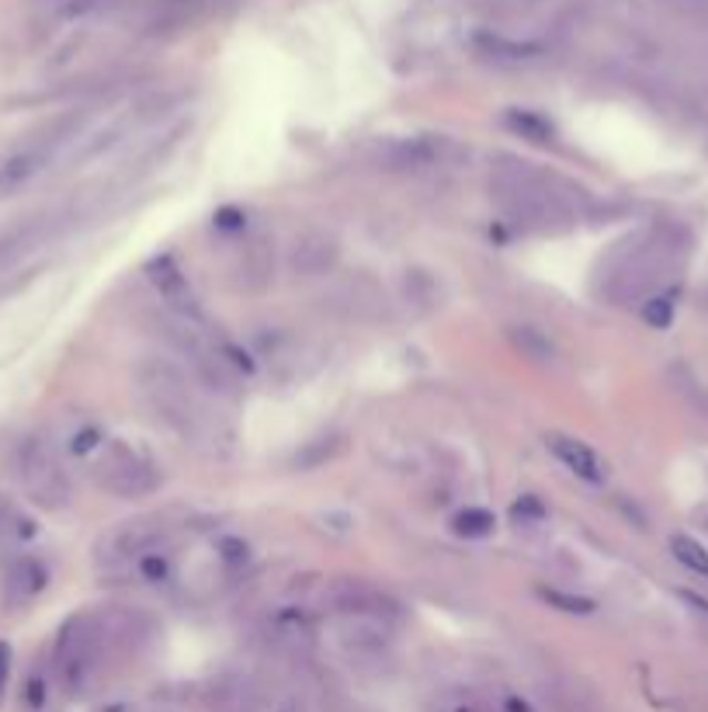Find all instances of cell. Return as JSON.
<instances>
[{
	"label": "cell",
	"instance_id": "cell-1",
	"mask_svg": "<svg viewBox=\"0 0 708 712\" xmlns=\"http://www.w3.org/2000/svg\"><path fill=\"white\" fill-rule=\"evenodd\" d=\"M76 125H81V119H70V122H63V125L52 129V133H45L42 140L14 150V153L8 156V161L0 164V199L18 195V192L29 189V184H35V181L45 174V167H49L52 161H57L60 146L76 133Z\"/></svg>",
	"mask_w": 708,
	"mask_h": 712
},
{
	"label": "cell",
	"instance_id": "cell-2",
	"mask_svg": "<svg viewBox=\"0 0 708 712\" xmlns=\"http://www.w3.org/2000/svg\"><path fill=\"white\" fill-rule=\"evenodd\" d=\"M98 484L115 497L133 500V497H146L161 487V469H156V462H150L143 452H136V448L112 441L101 456Z\"/></svg>",
	"mask_w": 708,
	"mask_h": 712
},
{
	"label": "cell",
	"instance_id": "cell-3",
	"mask_svg": "<svg viewBox=\"0 0 708 712\" xmlns=\"http://www.w3.org/2000/svg\"><path fill=\"white\" fill-rule=\"evenodd\" d=\"M21 484L29 490V497L35 505L57 511L70 505V480L60 466V459L52 456V448H45V441H29L21 452Z\"/></svg>",
	"mask_w": 708,
	"mask_h": 712
},
{
	"label": "cell",
	"instance_id": "cell-4",
	"mask_svg": "<svg viewBox=\"0 0 708 712\" xmlns=\"http://www.w3.org/2000/svg\"><path fill=\"white\" fill-rule=\"evenodd\" d=\"M140 386L143 393L150 397L156 417H164L171 428L177 431H188L192 428V420H195V404L188 397V386L185 379H181V373L174 365H146L143 373H140Z\"/></svg>",
	"mask_w": 708,
	"mask_h": 712
},
{
	"label": "cell",
	"instance_id": "cell-5",
	"mask_svg": "<svg viewBox=\"0 0 708 712\" xmlns=\"http://www.w3.org/2000/svg\"><path fill=\"white\" fill-rule=\"evenodd\" d=\"M334 609L348 619H365V622H392L400 619V604L389 594L358 584V580H345L334 588Z\"/></svg>",
	"mask_w": 708,
	"mask_h": 712
},
{
	"label": "cell",
	"instance_id": "cell-6",
	"mask_svg": "<svg viewBox=\"0 0 708 712\" xmlns=\"http://www.w3.org/2000/svg\"><path fill=\"white\" fill-rule=\"evenodd\" d=\"M146 275H150V282H153L156 293H161V296L167 299V306L181 316V321H185V324L198 321V299H195V293H192V285H188L185 272H181L167 254H164V257H153L150 268H146Z\"/></svg>",
	"mask_w": 708,
	"mask_h": 712
},
{
	"label": "cell",
	"instance_id": "cell-7",
	"mask_svg": "<svg viewBox=\"0 0 708 712\" xmlns=\"http://www.w3.org/2000/svg\"><path fill=\"white\" fill-rule=\"evenodd\" d=\"M545 445H548V452H553L576 480H584V484H591V487H601L608 480V466H605V459H601L594 448L587 445V441H581V438H573V435H548L545 438Z\"/></svg>",
	"mask_w": 708,
	"mask_h": 712
},
{
	"label": "cell",
	"instance_id": "cell-8",
	"mask_svg": "<svg viewBox=\"0 0 708 712\" xmlns=\"http://www.w3.org/2000/svg\"><path fill=\"white\" fill-rule=\"evenodd\" d=\"M156 542H161V525H153V521H125L119 532H112L109 539L101 542V560L109 563V567L140 560V557H146V552H153Z\"/></svg>",
	"mask_w": 708,
	"mask_h": 712
},
{
	"label": "cell",
	"instance_id": "cell-9",
	"mask_svg": "<svg viewBox=\"0 0 708 712\" xmlns=\"http://www.w3.org/2000/svg\"><path fill=\"white\" fill-rule=\"evenodd\" d=\"M337 241L327 233H306L293 244V272L296 275H327L337 265Z\"/></svg>",
	"mask_w": 708,
	"mask_h": 712
},
{
	"label": "cell",
	"instance_id": "cell-10",
	"mask_svg": "<svg viewBox=\"0 0 708 712\" xmlns=\"http://www.w3.org/2000/svg\"><path fill=\"white\" fill-rule=\"evenodd\" d=\"M45 567L39 560H18L11 570H8V601L11 604H24V601H32L42 588H45Z\"/></svg>",
	"mask_w": 708,
	"mask_h": 712
},
{
	"label": "cell",
	"instance_id": "cell-11",
	"mask_svg": "<svg viewBox=\"0 0 708 712\" xmlns=\"http://www.w3.org/2000/svg\"><path fill=\"white\" fill-rule=\"evenodd\" d=\"M480 52L496 63H529V60H538L542 57V45L535 42H514V39H504V35H480L476 39Z\"/></svg>",
	"mask_w": 708,
	"mask_h": 712
},
{
	"label": "cell",
	"instance_id": "cell-12",
	"mask_svg": "<svg viewBox=\"0 0 708 712\" xmlns=\"http://www.w3.org/2000/svg\"><path fill=\"white\" fill-rule=\"evenodd\" d=\"M452 529L465 539H486L496 529V518L486 508H465L452 518Z\"/></svg>",
	"mask_w": 708,
	"mask_h": 712
},
{
	"label": "cell",
	"instance_id": "cell-13",
	"mask_svg": "<svg viewBox=\"0 0 708 712\" xmlns=\"http://www.w3.org/2000/svg\"><path fill=\"white\" fill-rule=\"evenodd\" d=\"M670 552H674V560H677L680 567H688V570L698 573V577H708V549H705L698 539H691V536H674V539H670Z\"/></svg>",
	"mask_w": 708,
	"mask_h": 712
},
{
	"label": "cell",
	"instance_id": "cell-14",
	"mask_svg": "<svg viewBox=\"0 0 708 712\" xmlns=\"http://www.w3.org/2000/svg\"><path fill=\"white\" fill-rule=\"evenodd\" d=\"M511 337H514V345L529 355V358H535V362H553L556 358V345L548 340L538 327H514L511 330Z\"/></svg>",
	"mask_w": 708,
	"mask_h": 712
},
{
	"label": "cell",
	"instance_id": "cell-15",
	"mask_svg": "<svg viewBox=\"0 0 708 712\" xmlns=\"http://www.w3.org/2000/svg\"><path fill=\"white\" fill-rule=\"evenodd\" d=\"M538 598L545 604H553V609L566 612V616H591L597 604L584 594H570V591H560V588H538Z\"/></svg>",
	"mask_w": 708,
	"mask_h": 712
},
{
	"label": "cell",
	"instance_id": "cell-16",
	"mask_svg": "<svg viewBox=\"0 0 708 712\" xmlns=\"http://www.w3.org/2000/svg\"><path fill=\"white\" fill-rule=\"evenodd\" d=\"M507 125L524 140H535V143L553 140V122H545L542 115H532V112H507Z\"/></svg>",
	"mask_w": 708,
	"mask_h": 712
},
{
	"label": "cell",
	"instance_id": "cell-17",
	"mask_svg": "<svg viewBox=\"0 0 708 712\" xmlns=\"http://www.w3.org/2000/svg\"><path fill=\"white\" fill-rule=\"evenodd\" d=\"M643 316H646V324H653L657 330L670 327V321H674V296H649L646 306H643Z\"/></svg>",
	"mask_w": 708,
	"mask_h": 712
},
{
	"label": "cell",
	"instance_id": "cell-18",
	"mask_svg": "<svg viewBox=\"0 0 708 712\" xmlns=\"http://www.w3.org/2000/svg\"><path fill=\"white\" fill-rule=\"evenodd\" d=\"M136 563H140L143 580H150V584H156V580H167V577H171V560L164 557L161 549L146 552V557H140Z\"/></svg>",
	"mask_w": 708,
	"mask_h": 712
},
{
	"label": "cell",
	"instance_id": "cell-19",
	"mask_svg": "<svg viewBox=\"0 0 708 712\" xmlns=\"http://www.w3.org/2000/svg\"><path fill=\"white\" fill-rule=\"evenodd\" d=\"M219 552H223L226 563L236 567V563H247V552H250V549H247L244 539H223V542H219Z\"/></svg>",
	"mask_w": 708,
	"mask_h": 712
},
{
	"label": "cell",
	"instance_id": "cell-20",
	"mask_svg": "<svg viewBox=\"0 0 708 712\" xmlns=\"http://www.w3.org/2000/svg\"><path fill=\"white\" fill-rule=\"evenodd\" d=\"M8 674H11V650L0 643V695L8 689Z\"/></svg>",
	"mask_w": 708,
	"mask_h": 712
}]
</instances>
